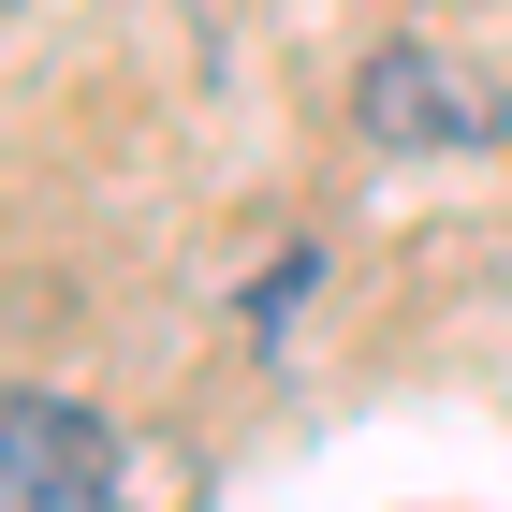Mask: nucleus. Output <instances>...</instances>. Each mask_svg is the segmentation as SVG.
<instances>
[{
	"label": "nucleus",
	"instance_id": "nucleus-1",
	"mask_svg": "<svg viewBox=\"0 0 512 512\" xmlns=\"http://www.w3.org/2000/svg\"><path fill=\"white\" fill-rule=\"evenodd\" d=\"M352 118H366V147L469 161V147H498V132H512V88L483 74L469 44H381V59L352 74Z\"/></svg>",
	"mask_w": 512,
	"mask_h": 512
},
{
	"label": "nucleus",
	"instance_id": "nucleus-2",
	"mask_svg": "<svg viewBox=\"0 0 512 512\" xmlns=\"http://www.w3.org/2000/svg\"><path fill=\"white\" fill-rule=\"evenodd\" d=\"M0 512H118V439H103L88 395L15 381V410H0Z\"/></svg>",
	"mask_w": 512,
	"mask_h": 512
}]
</instances>
